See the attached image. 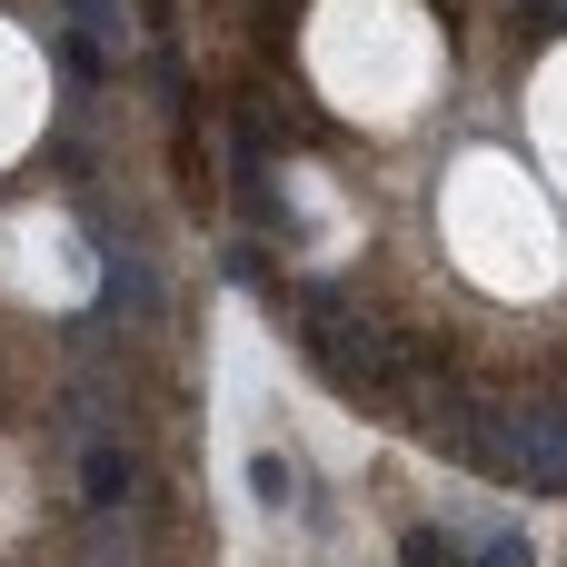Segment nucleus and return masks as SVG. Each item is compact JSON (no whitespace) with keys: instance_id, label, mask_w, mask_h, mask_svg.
Returning a JSON list of instances; mask_svg holds the SVG:
<instances>
[{"instance_id":"1","label":"nucleus","mask_w":567,"mask_h":567,"mask_svg":"<svg viewBox=\"0 0 567 567\" xmlns=\"http://www.w3.org/2000/svg\"><path fill=\"white\" fill-rule=\"evenodd\" d=\"M299 349H309V369H319L329 389H349V399H369V409H389V399L419 379V349H409L389 319H369L359 299H339V289L299 299Z\"/></svg>"},{"instance_id":"2","label":"nucleus","mask_w":567,"mask_h":567,"mask_svg":"<svg viewBox=\"0 0 567 567\" xmlns=\"http://www.w3.org/2000/svg\"><path fill=\"white\" fill-rule=\"evenodd\" d=\"M458 458L508 478V488H538V498H567V389H538V399H498L458 429Z\"/></svg>"},{"instance_id":"3","label":"nucleus","mask_w":567,"mask_h":567,"mask_svg":"<svg viewBox=\"0 0 567 567\" xmlns=\"http://www.w3.org/2000/svg\"><path fill=\"white\" fill-rule=\"evenodd\" d=\"M90 249H100V319H110V329H140V319L159 309V269H150L120 229H100V219H90Z\"/></svg>"},{"instance_id":"4","label":"nucleus","mask_w":567,"mask_h":567,"mask_svg":"<svg viewBox=\"0 0 567 567\" xmlns=\"http://www.w3.org/2000/svg\"><path fill=\"white\" fill-rule=\"evenodd\" d=\"M80 498L90 508H120L130 498V449L120 439H80Z\"/></svg>"},{"instance_id":"5","label":"nucleus","mask_w":567,"mask_h":567,"mask_svg":"<svg viewBox=\"0 0 567 567\" xmlns=\"http://www.w3.org/2000/svg\"><path fill=\"white\" fill-rule=\"evenodd\" d=\"M60 10H70V30H80L100 60H130V40H140V30H130V0H60Z\"/></svg>"},{"instance_id":"6","label":"nucleus","mask_w":567,"mask_h":567,"mask_svg":"<svg viewBox=\"0 0 567 567\" xmlns=\"http://www.w3.org/2000/svg\"><path fill=\"white\" fill-rule=\"evenodd\" d=\"M458 548H468V567H538V538H528V528H498V518L468 528Z\"/></svg>"},{"instance_id":"7","label":"nucleus","mask_w":567,"mask_h":567,"mask_svg":"<svg viewBox=\"0 0 567 567\" xmlns=\"http://www.w3.org/2000/svg\"><path fill=\"white\" fill-rule=\"evenodd\" d=\"M399 567H468V548H458V528H439V518H409Z\"/></svg>"},{"instance_id":"8","label":"nucleus","mask_w":567,"mask_h":567,"mask_svg":"<svg viewBox=\"0 0 567 567\" xmlns=\"http://www.w3.org/2000/svg\"><path fill=\"white\" fill-rule=\"evenodd\" d=\"M249 498H259V508H289V498H299V478H289V458H279V449H259V458H249Z\"/></svg>"},{"instance_id":"9","label":"nucleus","mask_w":567,"mask_h":567,"mask_svg":"<svg viewBox=\"0 0 567 567\" xmlns=\"http://www.w3.org/2000/svg\"><path fill=\"white\" fill-rule=\"evenodd\" d=\"M528 20L538 30H567V0H528Z\"/></svg>"}]
</instances>
